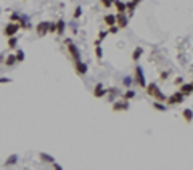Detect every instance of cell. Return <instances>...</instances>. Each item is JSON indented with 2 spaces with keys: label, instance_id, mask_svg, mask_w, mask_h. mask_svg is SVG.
Wrapping results in <instances>:
<instances>
[{
  "label": "cell",
  "instance_id": "6da1fadb",
  "mask_svg": "<svg viewBox=\"0 0 193 170\" xmlns=\"http://www.w3.org/2000/svg\"><path fill=\"white\" fill-rule=\"evenodd\" d=\"M65 43H66V48H68V53H69L71 60H73L74 63H76V61H81V51H79V48L76 47V43L71 40V39H66Z\"/></svg>",
  "mask_w": 193,
  "mask_h": 170
},
{
  "label": "cell",
  "instance_id": "7a4b0ae2",
  "mask_svg": "<svg viewBox=\"0 0 193 170\" xmlns=\"http://www.w3.org/2000/svg\"><path fill=\"white\" fill-rule=\"evenodd\" d=\"M134 74H135V77H134V82H135L139 87L142 88H145L147 87V80H145V74H143V69L140 68V66H135V69H134Z\"/></svg>",
  "mask_w": 193,
  "mask_h": 170
},
{
  "label": "cell",
  "instance_id": "3957f363",
  "mask_svg": "<svg viewBox=\"0 0 193 170\" xmlns=\"http://www.w3.org/2000/svg\"><path fill=\"white\" fill-rule=\"evenodd\" d=\"M21 29L19 27L18 23H8V24L5 26V29H3V35L5 37H13V35H16V32Z\"/></svg>",
  "mask_w": 193,
  "mask_h": 170
},
{
  "label": "cell",
  "instance_id": "277c9868",
  "mask_svg": "<svg viewBox=\"0 0 193 170\" xmlns=\"http://www.w3.org/2000/svg\"><path fill=\"white\" fill-rule=\"evenodd\" d=\"M183 100H185V95H182L177 90V92H174L171 95V96H167V100H166V103L167 104H180V103H183Z\"/></svg>",
  "mask_w": 193,
  "mask_h": 170
},
{
  "label": "cell",
  "instance_id": "5b68a950",
  "mask_svg": "<svg viewBox=\"0 0 193 170\" xmlns=\"http://www.w3.org/2000/svg\"><path fill=\"white\" fill-rule=\"evenodd\" d=\"M127 109H129V101H125V100H117L113 103L114 112H123V111H127Z\"/></svg>",
  "mask_w": 193,
  "mask_h": 170
},
{
  "label": "cell",
  "instance_id": "8992f818",
  "mask_svg": "<svg viewBox=\"0 0 193 170\" xmlns=\"http://www.w3.org/2000/svg\"><path fill=\"white\" fill-rule=\"evenodd\" d=\"M129 24V16H125V13H117L116 15V26L119 29H124Z\"/></svg>",
  "mask_w": 193,
  "mask_h": 170
},
{
  "label": "cell",
  "instance_id": "52a82bcc",
  "mask_svg": "<svg viewBox=\"0 0 193 170\" xmlns=\"http://www.w3.org/2000/svg\"><path fill=\"white\" fill-rule=\"evenodd\" d=\"M145 92H147V95H150V96L156 98L161 93V90L158 88V85H156L155 82H151V84H148L147 87H145Z\"/></svg>",
  "mask_w": 193,
  "mask_h": 170
},
{
  "label": "cell",
  "instance_id": "ba28073f",
  "mask_svg": "<svg viewBox=\"0 0 193 170\" xmlns=\"http://www.w3.org/2000/svg\"><path fill=\"white\" fill-rule=\"evenodd\" d=\"M35 31H37L39 37H44V35L48 32V21H40L37 26H35Z\"/></svg>",
  "mask_w": 193,
  "mask_h": 170
},
{
  "label": "cell",
  "instance_id": "9c48e42d",
  "mask_svg": "<svg viewBox=\"0 0 193 170\" xmlns=\"http://www.w3.org/2000/svg\"><path fill=\"white\" fill-rule=\"evenodd\" d=\"M106 93H108V88H105L101 84H97L93 87V96L95 98H103V96H106Z\"/></svg>",
  "mask_w": 193,
  "mask_h": 170
},
{
  "label": "cell",
  "instance_id": "30bf717a",
  "mask_svg": "<svg viewBox=\"0 0 193 170\" xmlns=\"http://www.w3.org/2000/svg\"><path fill=\"white\" fill-rule=\"evenodd\" d=\"M74 69H76L77 76H85V74H87V64L82 63V61H76V63H74Z\"/></svg>",
  "mask_w": 193,
  "mask_h": 170
},
{
  "label": "cell",
  "instance_id": "8fae6325",
  "mask_svg": "<svg viewBox=\"0 0 193 170\" xmlns=\"http://www.w3.org/2000/svg\"><path fill=\"white\" fill-rule=\"evenodd\" d=\"M113 5L116 7L117 13H127V3L123 2V0H114Z\"/></svg>",
  "mask_w": 193,
  "mask_h": 170
},
{
  "label": "cell",
  "instance_id": "7c38bea8",
  "mask_svg": "<svg viewBox=\"0 0 193 170\" xmlns=\"http://www.w3.org/2000/svg\"><path fill=\"white\" fill-rule=\"evenodd\" d=\"M179 92L182 95H185V96H188V95L193 93V87H192V84H182L179 87Z\"/></svg>",
  "mask_w": 193,
  "mask_h": 170
},
{
  "label": "cell",
  "instance_id": "4fadbf2b",
  "mask_svg": "<svg viewBox=\"0 0 193 170\" xmlns=\"http://www.w3.org/2000/svg\"><path fill=\"white\" fill-rule=\"evenodd\" d=\"M140 2H142V0H131V2H127V13H129V16H132V15H134V10L140 5Z\"/></svg>",
  "mask_w": 193,
  "mask_h": 170
},
{
  "label": "cell",
  "instance_id": "5bb4252c",
  "mask_svg": "<svg viewBox=\"0 0 193 170\" xmlns=\"http://www.w3.org/2000/svg\"><path fill=\"white\" fill-rule=\"evenodd\" d=\"M65 29H66V23H65V19L63 18H60L57 21V35H63V32H65Z\"/></svg>",
  "mask_w": 193,
  "mask_h": 170
},
{
  "label": "cell",
  "instance_id": "9a60e30c",
  "mask_svg": "<svg viewBox=\"0 0 193 170\" xmlns=\"http://www.w3.org/2000/svg\"><path fill=\"white\" fill-rule=\"evenodd\" d=\"M103 21H105V24L108 26V27H111V26H116V15H106V16L103 18Z\"/></svg>",
  "mask_w": 193,
  "mask_h": 170
},
{
  "label": "cell",
  "instance_id": "2e32d148",
  "mask_svg": "<svg viewBox=\"0 0 193 170\" xmlns=\"http://www.w3.org/2000/svg\"><path fill=\"white\" fill-rule=\"evenodd\" d=\"M18 45V37L16 35H13V37H8V40H7V48L8 50H15Z\"/></svg>",
  "mask_w": 193,
  "mask_h": 170
},
{
  "label": "cell",
  "instance_id": "e0dca14e",
  "mask_svg": "<svg viewBox=\"0 0 193 170\" xmlns=\"http://www.w3.org/2000/svg\"><path fill=\"white\" fill-rule=\"evenodd\" d=\"M16 56L15 55H7V58H5V66H8V68H11V66H15L16 64Z\"/></svg>",
  "mask_w": 193,
  "mask_h": 170
},
{
  "label": "cell",
  "instance_id": "ac0fdd59",
  "mask_svg": "<svg viewBox=\"0 0 193 170\" xmlns=\"http://www.w3.org/2000/svg\"><path fill=\"white\" fill-rule=\"evenodd\" d=\"M182 116H183V120L190 124V122L193 120V111H192V109H183Z\"/></svg>",
  "mask_w": 193,
  "mask_h": 170
},
{
  "label": "cell",
  "instance_id": "d6986e66",
  "mask_svg": "<svg viewBox=\"0 0 193 170\" xmlns=\"http://www.w3.org/2000/svg\"><path fill=\"white\" fill-rule=\"evenodd\" d=\"M142 55H143V48H142V47H137V48L134 50V53H132V60L134 61H139Z\"/></svg>",
  "mask_w": 193,
  "mask_h": 170
},
{
  "label": "cell",
  "instance_id": "ffe728a7",
  "mask_svg": "<svg viewBox=\"0 0 193 170\" xmlns=\"http://www.w3.org/2000/svg\"><path fill=\"white\" fill-rule=\"evenodd\" d=\"M132 98H135V92H134V90H127V92H124V93H123V100L131 101Z\"/></svg>",
  "mask_w": 193,
  "mask_h": 170
},
{
  "label": "cell",
  "instance_id": "44dd1931",
  "mask_svg": "<svg viewBox=\"0 0 193 170\" xmlns=\"http://www.w3.org/2000/svg\"><path fill=\"white\" fill-rule=\"evenodd\" d=\"M106 35H108V31H100V32H98V39L95 40L97 45H100V43L105 40V37H106Z\"/></svg>",
  "mask_w": 193,
  "mask_h": 170
},
{
  "label": "cell",
  "instance_id": "7402d4cb",
  "mask_svg": "<svg viewBox=\"0 0 193 170\" xmlns=\"http://www.w3.org/2000/svg\"><path fill=\"white\" fill-rule=\"evenodd\" d=\"M15 56H16V61L18 63H23V61H24V51H23V50H16V53H15Z\"/></svg>",
  "mask_w": 193,
  "mask_h": 170
},
{
  "label": "cell",
  "instance_id": "603a6c76",
  "mask_svg": "<svg viewBox=\"0 0 193 170\" xmlns=\"http://www.w3.org/2000/svg\"><path fill=\"white\" fill-rule=\"evenodd\" d=\"M16 161H18V156H16V154L10 156L8 159H7V162H5V167H8V165H11V164H16Z\"/></svg>",
  "mask_w": 193,
  "mask_h": 170
},
{
  "label": "cell",
  "instance_id": "cb8c5ba5",
  "mask_svg": "<svg viewBox=\"0 0 193 170\" xmlns=\"http://www.w3.org/2000/svg\"><path fill=\"white\" fill-rule=\"evenodd\" d=\"M73 16L76 18V19L82 16V7H76V8H74V13H73Z\"/></svg>",
  "mask_w": 193,
  "mask_h": 170
},
{
  "label": "cell",
  "instance_id": "d4e9b609",
  "mask_svg": "<svg viewBox=\"0 0 193 170\" xmlns=\"http://www.w3.org/2000/svg\"><path fill=\"white\" fill-rule=\"evenodd\" d=\"M100 3L105 7V8H111V5L114 3V0H100Z\"/></svg>",
  "mask_w": 193,
  "mask_h": 170
},
{
  "label": "cell",
  "instance_id": "484cf974",
  "mask_svg": "<svg viewBox=\"0 0 193 170\" xmlns=\"http://www.w3.org/2000/svg\"><path fill=\"white\" fill-rule=\"evenodd\" d=\"M10 19H11V23H18L19 19H21V15H19V13H11Z\"/></svg>",
  "mask_w": 193,
  "mask_h": 170
},
{
  "label": "cell",
  "instance_id": "4316f807",
  "mask_svg": "<svg viewBox=\"0 0 193 170\" xmlns=\"http://www.w3.org/2000/svg\"><path fill=\"white\" fill-rule=\"evenodd\" d=\"M95 55H97L98 60H101V56H103V53H101V47L97 45V43H95Z\"/></svg>",
  "mask_w": 193,
  "mask_h": 170
},
{
  "label": "cell",
  "instance_id": "83f0119b",
  "mask_svg": "<svg viewBox=\"0 0 193 170\" xmlns=\"http://www.w3.org/2000/svg\"><path fill=\"white\" fill-rule=\"evenodd\" d=\"M40 159L45 161V162H52V164H53V157H50L48 154H44V152H42V154H40Z\"/></svg>",
  "mask_w": 193,
  "mask_h": 170
},
{
  "label": "cell",
  "instance_id": "f1b7e54d",
  "mask_svg": "<svg viewBox=\"0 0 193 170\" xmlns=\"http://www.w3.org/2000/svg\"><path fill=\"white\" fill-rule=\"evenodd\" d=\"M153 106H155V109H158V111H166V106H164V104H159V101L155 103Z\"/></svg>",
  "mask_w": 193,
  "mask_h": 170
},
{
  "label": "cell",
  "instance_id": "f546056e",
  "mask_svg": "<svg viewBox=\"0 0 193 170\" xmlns=\"http://www.w3.org/2000/svg\"><path fill=\"white\" fill-rule=\"evenodd\" d=\"M117 31H119V27H117V26H111V27L108 29V34H116Z\"/></svg>",
  "mask_w": 193,
  "mask_h": 170
},
{
  "label": "cell",
  "instance_id": "4dcf8cb0",
  "mask_svg": "<svg viewBox=\"0 0 193 170\" xmlns=\"http://www.w3.org/2000/svg\"><path fill=\"white\" fill-rule=\"evenodd\" d=\"M132 80H134V79H131V77H125V79H124V85H125V87H129V85L132 84Z\"/></svg>",
  "mask_w": 193,
  "mask_h": 170
},
{
  "label": "cell",
  "instance_id": "1f68e13d",
  "mask_svg": "<svg viewBox=\"0 0 193 170\" xmlns=\"http://www.w3.org/2000/svg\"><path fill=\"white\" fill-rule=\"evenodd\" d=\"M11 82V79H7V77H0V84H8Z\"/></svg>",
  "mask_w": 193,
  "mask_h": 170
},
{
  "label": "cell",
  "instance_id": "d6a6232c",
  "mask_svg": "<svg viewBox=\"0 0 193 170\" xmlns=\"http://www.w3.org/2000/svg\"><path fill=\"white\" fill-rule=\"evenodd\" d=\"M53 170H63V169H61V165H58V164L53 162Z\"/></svg>",
  "mask_w": 193,
  "mask_h": 170
},
{
  "label": "cell",
  "instance_id": "836d02e7",
  "mask_svg": "<svg viewBox=\"0 0 193 170\" xmlns=\"http://www.w3.org/2000/svg\"><path fill=\"white\" fill-rule=\"evenodd\" d=\"M175 84H179V85H182V79H180V77H177V79H175Z\"/></svg>",
  "mask_w": 193,
  "mask_h": 170
},
{
  "label": "cell",
  "instance_id": "e575fe53",
  "mask_svg": "<svg viewBox=\"0 0 193 170\" xmlns=\"http://www.w3.org/2000/svg\"><path fill=\"white\" fill-rule=\"evenodd\" d=\"M190 84H192V87H193V80H192V82H190Z\"/></svg>",
  "mask_w": 193,
  "mask_h": 170
},
{
  "label": "cell",
  "instance_id": "d590c367",
  "mask_svg": "<svg viewBox=\"0 0 193 170\" xmlns=\"http://www.w3.org/2000/svg\"><path fill=\"white\" fill-rule=\"evenodd\" d=\"M0 13H2V10H0Z\"/></svg>",
  "mask_w": 193,
  "mask_h": 170
}]
</instances>
